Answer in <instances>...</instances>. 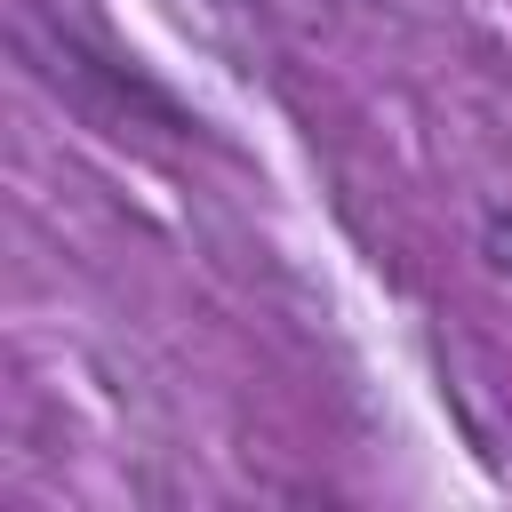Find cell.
Wrapping results in <instances>:
<instances>
[{
  "label": "cell",
  "instance_id": "cell-1",
  "mask_svg": "<svg viewBox=\"0 0 512 512\" xmlns=\"http://www.w3.org/2000/svg\"><path fill=\"white\" fill-rule=\"evenodd\" d=\"M480 256H488V264H496V272L512 280V208H504V200H496V208L480 216Z\"/></svg>",
  "mask_w": 512,
  "mask_h": 512
}]
</instances>
